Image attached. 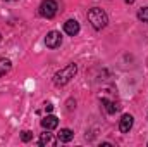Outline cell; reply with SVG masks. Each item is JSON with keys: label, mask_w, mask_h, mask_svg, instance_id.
<instances>
[{"label": "cell", "mask_w": 148, "mask_h": 147, "mask_svg": "<svg viewBox=\"0 0 148 147\" xmlns=\"http://www.w3.org/2000/svg\"><path fill=\"white\" fill-rule=\"evenodd\" d=\"M88 21L91 23V26L95 30H103L109 23V17H107L105 10H102L100 7H93L88 10Z\"/></svg>", "instance_id": "1"}, {"label": "cell", "mask_w": 148, "mask_h": 147, "mask_svg": "<svg viewBox=\"0 0 148 147\" xmlns=\"http://www.w3.org/2000/svg\"><path fill=\"white\" fill-rule=\"evenodd\" d=\"M77 73V66L76 64H67L66 68H62L60 71H57L55 76H53V83L57 85V87H64V85H67L71 80H73L74 76Z\"/></svg>", "instance_id": "2"}, {"label": "cell", "mask_w": 148, "mask_h": 147, "mask_svg": "<svg viewBox=\"0 0 148 147\" xmlns=\"http://www.w3.org/2000/svg\"><path fill=\"white\" fill-rule=\"evenodd\" d=\"M57 9H59V5H57L55 0H43L41 5H40V14L47 19H52L57 14Z\"/></svg>", "instance_id": "3"}, {"label": "cell", "mask_w": 148, "mask_h": 147, "mask_svg": "<svg viewBox=\"0 0 148 147\" xmlns=\"http://www.w3.org/2000/svg\"><path fill=\"white\" fill-rule=\"evenodd\" d=\"M60 43H62V37H60L59 31H50V33H47V37H45V45H47L48 49H57V47H60Z\"/></svg>", "instance_id": "4"}, {"label": "cell", "mask_w": 148, "mask_h": 147, "mask_svg": "<svg viewBox=\"0 0 148 147\" xmlns=\"http://www.w3.org/2000/svg\"><path fill=\"white\" fill-rule=\"evenodd\" d=\"M133 123H134L133 116H131V114H124V116L121 118V121H119V130H121V133H129V130L133 128Z\"/></svg>", "instance_id": "5"}, {"label": "cell", "mask_w": 148, "mask_h": 147, "mask_svg": "<svg viewBox=\"0 0 148 147\" xmlns=\"http://www.w3.org/2000/svg\"><path fill=\"white\" fill-rule=\"evenodd\" d=\"M41 126H43L47 132H50V130H55V128L59 126V119H57V116H53V114H48V116H45V118L41 119Z\"/></svg>", "instance_id": "6"}, {"label": "cell", "mask_w": 148, "mask_h": 147, "mask_svg": "<svg viewBox=\"0 0 148 147\" xmlns=\"http://www.w3.org/2000/svg\"><path fill=\"white\" fill-rule=\"evenodd\" d=\"M64 31L69 35V37H76L79 33V23L76 19H69L64 23Z\"/></svg>", "instance_id": "7"}, {"label": "cell", "mask_w": 148, "mask_h": 147, "mask_svg": "<svg viewBox=\"0 0 148 147\" xmlns=\"http://www.w3.org/2000/svg\"><path fill=\"white\" fill-rule=\"evenodd\" d=\"M41 147H45V146H50V147H53V146H57V140L52 137V133H41L40 135V142H38Z\"/></svg>", "instance_id": "8"}, {"label": "cell", "mask_w": 148, "mask_h": 147, "mask_svg": "<svg viewBox=\"0 0 148 147\" xmlns=\"http://www.w3.org/2000/svg\"><path fill=\"white\" fill-rule=\"evenodd\" d=\"M74 137L73 130H69V128H62L59 133H57V139H59V142H71Z\"/></svg>", "instance_id": "9"}, {"label": "cell", "mask_w": 148, "mask_h": 147, "mask_svg": "<svg viewBox=\"0 0 148 147\" xmlns=\"http://www.w3.org/2000/svg\"><path fill=\"white\" fill-rule=\"evenodd\" d=\"M12 68V62L9 59H0V78L5 76V73H9Z\"/></svg>", "instance_id": "10"}, {"label": "cell", "mask_w": 148, "mask_h": 147, "mask_svg": "<svg viewBox=\"0 0 148 147\" xmlns=\"http://www.w3.org/2000/svg\"><path fill=\"white\" fill-rule=\"evenodd\" d=\"M102 106L105 107V111H107L109 114H114L115 111H119V106H115L112 101H107V99H102Z\"/></svg>", "instance_id": "11"}, {"label": "cell", "mask_w": 148, "mask_h": 147, "mask_svg": "<svg viewBox=\"0 0 148 147\" xmlns=\"http://www.w3.org/2000/svg\"><path fill=\"white\" fill-rule=\"evenodd\" d=\"M138 19L143 23H148V7H143L138 10Z\"/></svg>", "instance_id": "12"}, {"label": "cell", "mask_w": 148, "mask_h": 147, "mask_svg": "<svg viewBox=\"0 0 148 147\" xmlns=\"http://www.w3.org/2000/svg\"><path fill=\"white\" fill-rule=\"evenodd\" d=\"M21 139H23V142H29V140L33 139V133H31V132H23Z\"/></svg>", "instance_id": "13"}, {"label": "cell", "mask_w": 148, "mask_h": 147, "mask_svg": "<svg viewBox=\"0 0 148 147\" xmlns=\"http://www.w3.org/2000/svg\"><path fill=\"white\" fill-rule=\"evenodd\" d=\"M45 109H47L48 112H50V111L53 109V106H52V104H47V106H45Z\"/></svg>", "instance_id": "14"}, {"label": "cell", "mask_w": 148, "mask_h": 147, "mask_svg": "<svg viewBox=\"0 0 148 147\" xmlns=\"http://www.w3.org/2000/svg\"><path fill=\"white\" fill-rule=\"evenodd\" d=\"M126 2H127V3H133V2H134V0H126Z\"/></svg>", "instance_id": "15"}, {"label": "cell", "mask_w": 148, "mask_h": 147, "mask_svg": "<svg viewBox=\"0 0 148 147\" xmlns=\"http://www.w3.org/2000/svg\"><path fill=\"white\" fill-rule=\"evenodd\" d=\"M0 40H2V37H0Z\"/></svg>", "instance_id": "16"}]
</instances>
